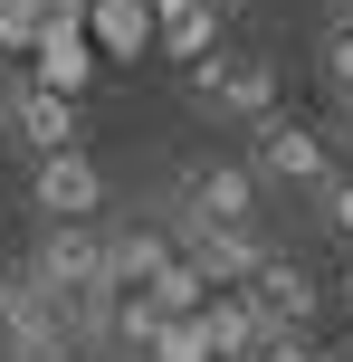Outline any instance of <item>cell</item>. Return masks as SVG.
<instances>
[{"label": "cell", "mask_w": 353, "mask_h": 362, "mask_svg": "<svg viewBox=\"0 0 353 362\" xmlns=\"http://www.w3.org/2000/svg\"><path fill=\"white\" fill-rule=\"evenodd\" d=\"M258 181H277V191H316V181H335L325 134L296 124V115H267V124H258Z\"/></svg>", "instance_id": "cell-1"}, {"label": "cell", "mask_w": 353, "mask_h": 362, "mask_svg": "<svg viewBox=\"0 0 353 362\" xmlns=\"http://www.w3.org/2000/svg\"><path fill=\"white\" fill-rule=\"evenodd\" d=\"M0 124L19 134V153H67V144H76V95L38 86V76H10V95H0Z\"/></svg>", "instance_id": "cell-2"}, {"label": "cell", "mask_w": 353, "mask_h": 362, "mask_svg": "<svg viewBox=\"0 0 353 362\" xmlns=\"http://www.w3.org/2000/svg\"><path fill=\"white\" fill-rule=\"evenodd\" d=\"M29 191H38V210H48V219H96V210H105V172H96L76 144H67V153H38Z\"/></svg>", "instance_id": "cell-3"}, {"label": "cell", "mask_w": 353, "mask_h": 362, "mask_svg": "<svg viewBox=\"0 0 353 362\" xmlns=\"http://www.w3.org/2000/svg\"><path fill=\"white\" fill-rule=\"evenodd\" d=\"M38 276H48L57 296L105 286V229H96V219H57V229H48V248H38Z\"/></svg>", "instance_id": "cell-4"}, {"label": "cell", "mask_w": 353, "mask_h": 362, "mask_svg": "<svg viewBox=\"0 0 353 362\" xmlns=\"http://www.w3.org/2000/svg\"><path fill=\"white\" fill-rule=\"evenodd\" d=\"M191 76H201L210 115H258V124L277 115V67H258V57H239V67H229V57H201Z\"/></svg>", "instance_id": "cell-5"}, {"label": "cell", "mask_w": 353, "mask_h": 362, "mask_svg": "<svg viewBox=\"0 0 353 362\" xmlns=\"http://www.w3.org/2000/svg\"><path fill=\"white\" fill-rule=\"evenodd\" d=\"M29 57H38V86H57V95H86V76H96V57H105V48H96V29H86V19H48Z\"/></svg>", "instance_id": "cell-6"}, {"label": "cell", "mask_w": 353, "mask_h": 362, "mask_svg": "<svg viewBox=\"0 0 353 362\" xmlns=\"http://www.w3.org/2000/svg\"><path fill=\"white\" fill-rule=\"evenodd\" d=\"M172 257H182V248H172V229H153V219L105 229V286H115V296H134V286H153Z\"/></svg>", "instance_id": "cell-7"}, {"label": "cell", "mask_w": 353, "mask_h": 362, "mask_svg": "<svg viewBox=\"0 0 353 362\" xmlns=\"http://www.w3.org/2000/svg\"><path fill=\"white\" fill-rule=\"evenodd\" d=\"M248 305L267 315V334H306V315H316V276H306L296 257H267V267L248 276Z\"/></svg>", "instance_id": "cell-8"}, {"label": "cell", "mask_w": 353, "mask_h": 362, "mask_svg": "<svg viewBox=\"0 0 353 362\" xmlns=\"http://www.w3.org/2000/svg\"><path fill=\"white\" fill-rule=\"evenodd\" d=\"M258 191H267L258 163H210V172L182 181V210H191V219H248V210H258Z\"/></svg>", "instance_id": "cell-9"}, {"label": "cell", "mask_w": 353, "mask_h": 362, "mask_svg": "<svg viewBox=\"0 0 353 362\" xmlns=\"http://www.w3.org/2000/svg\"><path fill=\"white\" fill-rule=\"evenodd\" d=\"M201 334H210V353H220V362H258V344H267V315L248 305V286H210Z\"/></svg>", "instance_id": "cell-10"}, {"label": "cell", "mask_w": 353, "mask_h": 362, "mask_svg": "<svg viewBox=\"0 0 353 362\" xmlns=\"http://www.w3.org/2000/svg\"><path fill=\"white\" fill-rule=\"evenodd\" d=\"M86 29H96V48H105V57H144L163 19H153V0H96Z\"/></svg>", "instance_id": "cell-11"}, {"label": "cell", "mask_w": 353, "mask_h": 362, "mask_svg": "<svg viewBox=\"0 0 353 362\" xmlns=\"http://www.w3.org/2000/svg\"><path fill=\"white\" fill-rule=\"evenodd\" d=\"M220 19H229L220 0H191V10H172V19H163V48L182 57V67H201V57L220 48Z\"/></svg>", "instance_id": "cell-12"}, {"label": "cell", "mask_w": 353, "mask_h": 362, "mask_svg": "<svg viewBox=\"0 0 353 362\" xmlns=\"http://www.w3.org/2000/svg\"><path fill=\"white\" fill-rule=\"evenodd\" d=\"M144 296H153V305H163V315H201V305H210V276H201V267H191V257H172V267H163V276H153V286H144Z\"/></svg>", "instance_id": "cell-13"}, {"label": "cell", "mask_w": 353, "mask_h": 362, "mask_svg": "<svg viewBox=\"0 0 353 362\" xmlns=\"http://www.w3.org/2000/svg\"><path fill=\"white\" fill-rule=\"evenodd\" d=\"M144 362H220V353H210L201 315H163V334H153V353H144Z\"/></svg>", "instance_id": "cell-14"}, {"label": "cell", "mask_w": 353, "mask_h": 362, "mask_svg": "<svg viewBox=\"0 0 353 362\" xmlns=\"http://www.w3.org/2000/svg\"><path fill=\"white\" fill-rule=\"evenodd\" d=\"M67 10V0H0V48H38V29Z\"/></svg>", "instance_id": "cell-15"}, {"label": "cell", "mask_w": 353, "mask_h": 362, "mask_svg": "<svg viewBox=\"0 0 353 362\" xmlns=\"http://www.w3.org/2000/svg\"><path fill=\"white\" fill-rule=\"evenodd\" d=\"M325 76H335V95H353V29H325Z\"/></svg>", "instance_id": "cell-16"}, {"label": "cell", "mask_w": 353, "mask_h": 362, "mask_svg": "<svg viewBox=\"0 0 353 362\" xmlns=\"http://www.w3.org/2000/svg\"><path fill=\"white\" fill-rule=\"evenodd\" d=\"M258 362H335V353H316L306 334H267V344H258Z\"/></svg>", "instance_id": "cell-17"}, {"label": "cell", "mask_w": 353, "mask_h": 362, "mask_svg": "<svg viewBox=\"0 0 353 362\" xmlns=\"http://www.w3.org/2000/svg\"><path fill=\"white\" fill-rule=\"evenodd\" d=\"M325 219H335V229L353 238V181H325Z\"/></svg>", "instance_id": "cell-18"}, {"label": "cell", "mask_w": 353, "mask_h": 362, "mask_svg": "<svg viewBox=\"0 0 353 362\" xmlns=\"http://www.w3.org/2000/svg\"><path fill=\"white\" fill-rule=\"evenodd\" d=\"M10 362H86V353H10Z\"/></svg>", "instance_id": "cell-19"}, {"label": "cell", "mask_w": 353, "mask_h": 362, "mask_svg": "<svg viewBox=\"0 0 353 362\" xmlns=\"http://www.w3.org/2000/svg\"><path fill=\"white\" fill-rule=\"evenodd\" d=\"M325 10H335V29H353V0H325Z\"/></svg>", "instance_id": "cell-20"}, {"label": "cell", "mask_w": 353, "mask_h": 362, "mask_svg": "<svg viewBox=\"0 0 353 362\" xmlns=\"http://www.w3.org/2000/svg\"><path fill=\"white\" fill-rule=\"evenodd\" d=\"M172 10H191V0H153V19H172Z\"/></svg>", "instance_id": "cell-21"}, {"label": "cell", "mask_w": 353, "mask_h": 362, "mask_svg": "<svg viewBox=\"0 0 353 362\" xmlns=\"http://www.w3.org/2000/svg\"><path fill=\"white\" fill-rule=\"evenodd\" d=\"M344 134H353V95H344Z\"/></svg>", "instance_id": "cell-22"}, {"label": "cell", "mask_w": 353, "mask_h": 362, "mask_svg": "<svg viewBox=\"0 0 353 362\" xmlns=\"http://www.w3.org/2000/svg\"><path fill=\"white\" fill-rule=\"evenodd\" d=\"M0 286H10V257H0Z\"/></svg>", "instance_id": "cell-23"}, {"label": "cell", "mask_w": 353, "mask_h": 362, "mask_svg": "<svg viewBox=\"0 0 353 362\" xmlns=\"http://www.w3.org/2000/svg\"><path fill=\"white\" fill-rule=\"evenodd\" d=\"M220 10H248V0H220Z\"/></svg>", "instance_id": "cell-24"}, {"label": "cell", "mask_w": 353, "mask_h": 362, "mask_svg": "<svg viewBox=\"0 0 353 362\" xmlns=\"http://www.w3.org/2000/svg\"><path fill=\"white\" fill-rule=\"evenodd\" d=\"M335 362H353V353H335Z\"/></svg>", "instance_id": "cell-25"}, {"label": "cell", "mask_w": 353, "mask_h": 362, "mask_svg": "<svg viewBox=\"0 0 353 362\" xmlns=\"http://www.w3.org/2000/svg\"><path fill=\"white\" fill-rule=\"evenodd\" d=\"M0 95H10V86H0Z\"/></svg>", "instance_id": "cell-26"}]
</instances>
